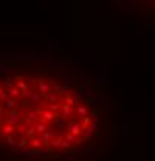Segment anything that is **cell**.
I'll use <instances>...</instances> for the list:
<instances>
[{"instance_id":"6da1fadb","label":"cell","mask_w":155,"mask_h":161,"mask_svg":"<svg viewBox=\"0 0 155 161\" xmlns=\"http://www.w3.org/2000/svg\"><path fill=\"white\" fill-rule=\"evenodd\" d=\"M0 147L22 157H65L98 132L96 98L75 80L2 70Z\"/></svg>"}]
</instances>
